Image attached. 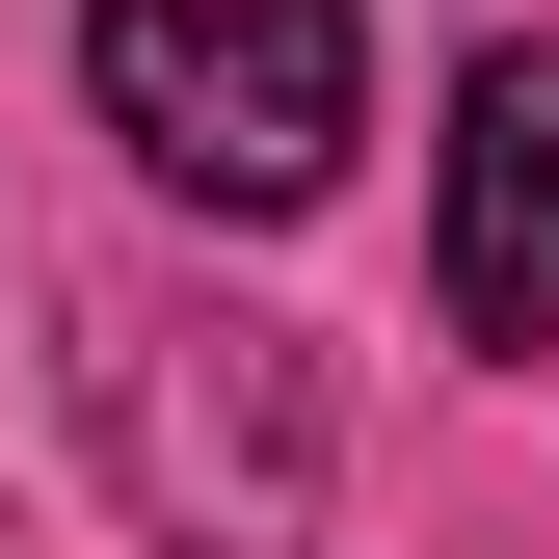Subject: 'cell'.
<instances>
[{
	"label": "cell",
	"instance_id": "6da1fadb",
	"mask_svg": "<svg viewBox=\"0 0 559 559\" xmlns=\"http://www.w3.org/2000/svg\"><path fill=\"white\" fill-rule=\"evenodd\" d=\"M81 81H107V133L187 214H320L346 133H373V27L346 0H107Z\"/></svg>",
	"mask_w": 559,
	"mask_h": 559
},
{
	"label": "cell",
	"instance_id": "3957f363",
	"mask_svg": "<svg viewBox=\"0 0 559 559\" xmlns=\"http://www.w3.org/2000/svg\"><path fill=\"white\" fill-rule=\"evenodd\" d=\"M453 346H559V53L453 81Z\"/></svg>",
	"mask_w": 559,
	"mask_h": 559
},
{
	"label": "cell",
	"instance_id": "7a4b0ae2",
	"mask_svg": "<svg viewBox=\"0 0 559 559\" xmlns=\"http://www.w3.org/2000/svg\"><path fill=\"white\" fill-rule=\"evenodd\" d=\"M81 400H107V479L187 559H294L320 533V346H266V320H107Z\"/></svg>",
	"mask_w": 559,
	"mask_h": 559
}]
</instances>
